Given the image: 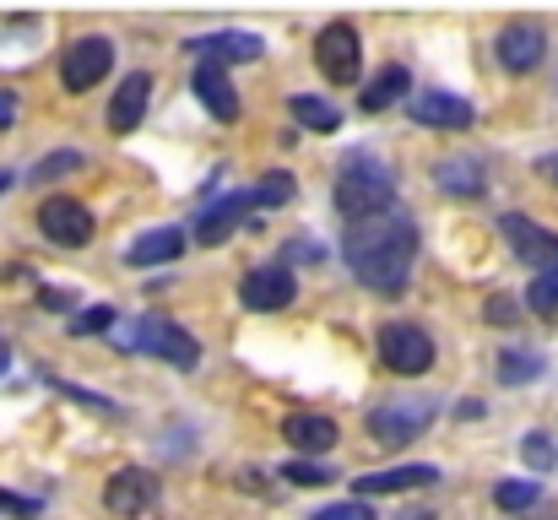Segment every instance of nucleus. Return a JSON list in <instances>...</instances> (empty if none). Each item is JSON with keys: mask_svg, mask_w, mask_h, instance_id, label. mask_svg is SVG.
<instances>
[{"mask_svg": "<svg viewBox=\"0 0 558 520\" xmlns=\"http://www.w3.org/2000/svg\"><path fill=\"white\" fill-rule=\"evenodd\" d=\"M505 239H510V250L526 261V266H537V271H558V239L548 228H537L526 211H505Z\"/></svg>", "mask_w": 558, "mask_h": 520, "instance_id": "12", "label": "nucleus"}, {"mask_svg": "<svg viewBox=\"0 0 558 520\" xmlns=\"http://www.w3.org/2000/svg\"><path fill=\"white\" fill-rule=\"evenodd\" d=\"M0 510H11V516H38V505H33V499H16V494H0Z\"/></svg>", "mask_w": 558, "mask_h": 520, "instance_id": "34", "label": "nucleus"}, {"mask_svg": "<svg viewBox=\"0 0 558 520\" xmlns=\"http://www.w3.org/2000/svg\"><path fill=\"white\" fill-rule=\"evenodd\" d=\"M114 342H125L131 352H153V358H169L174 368H195L201 363V347L190 331H180L174 321H163V315H142L136 326H114Z\"/></svg>", "mask_w": 558, "mask_h": 520, "instance_id": "4", "label": "nucleus"}, {"mask_svg": "<svg viewBox=\"0 0 558 520\" xmlns=\"http://www.w3.org/2000/svg\"><path fill=\"white\" fill-rule=\"evenodd\" d=\"M44 310H71V293H54V288H44Z\"/></svg>", "mask_w": 558, "mask_h": 520, "instance_id": "36", "label": "nucleus"}, {"mask_svg": "<svg viewBox=\"0 0 558 520\" xmlns=\"http://www.w3.org/2000/svg\"><path fill=\"white\" fill-rule=\"evenodd\" d=\"M315 520H374L364 505H331V510H320Z\"/></svg>", "mask_w": 558, "mask_h": 520, "instance_id": "33", "label": "nucleus"}, {"mask_svg": "<svg viewBox=\"0 0 558 520\" xmlns=\"http://www.w3.org/2000/svg\"><path fill=\"white\" fill-rule=\"evenodd\" d=\"M147 98H153V76H147V71L125 76V82L114 87V98H109V131H114V136L142 131V120H147Z\"/></svg>", "mask_w": 558, "mask_h": 520, "instance_id": "13", "label": "nucleus"}, {"mask_svg": "<svg viewBox=\"0 0 558 520\" xmlns=\"http://www.w3.org/2000/svg\"><path fill=\"white\" fill-rule=\"evenodd\" d=\"M250 201H255V206H282V201H293V173H266V179L250 190Z\"/></svg>", "mask_w": 558, "mask_h": 520, "instance_id": "27", "label": "nucleus"}, {"mask_svg": "<svg viewBox=\"0 0 558 520\" xmlns=\"http://www.w3.org/2000/svg\"><path fill=\"white\" fill-rule=\"evenodd\" d=\"M255 201H250V190H239V195H222V201H211L201 217H195V239L201 244H222L239 222H244V211H250Z\"/></svg>", "mask_w": 558, "mask_h": 520, "instance_id": "15", "label": "nucleus"}, {"mask_svg": "<svg viewBox=\"0 0 558 520\" xmlns=\"http://www.w3.org/2000/svg\"><path fill=\"white\" fill-rule=\"evenodd\" d=\"M180 250H185V233L180 228H147L136 244H131V266H163V261H180Z\"/></svg>", "mask_w": 558, "mask_h": 520, "instance_id": "20", "label": "nucleus"}, {"mask_svg": "<svg viewBox=\"0 0 558 520\" xmlns=\"http://www.w3.org/2000/svg\"><path fill=\"white\" fill-rule=\"evenodd\" d=\"M521 456H526V467H554V445H548V434H532V439L521 445Z\"/></svg>", "mask_w": 558, "mask_h": 520, "instance_id": "32", "label": "nucleus"}, {"mask_svg": "<svg viewBox=\"0 0 558 520\" xmlns=\"http://www.w3.org/2000/svg\"><path fill=\"white\" fill-rule=\"evenodd\" d=\"M5 368H11V347L0 342V374H5Z\"/></svg>", "mask_w": 558, "mask_h": 520, "instance_id": "38", "label": "nucleus"}, {"mask_svg": "<svg viewBox=\"0 0 558 520\" xmlns=\"http://www.w3.org/2000/svg\"><path fill=\"white\" fill-rule=\"evenodd\" d=\"M494 505L499 510H532L537 505V483H499L494 488Z\"/></svg>", "mask_w": 558, "mask_h": 520, "instance_id": "28", "label": "nucleus"}, {"mask_svg": "<svg viewBox=\"0 0 558 520\" xmlns=\"http://www.w3.org/2000/svg\"><path fill=\"white\" fill-rule=\"evenodd\" d=\"M158 494H163L158 477L142 472V467H125V472H114V477L104 483V505L120 520H147L158 510Z\"/></svg>", "mask_w": 558, "mask_h": 520, "instance_id": "9", "label": "nucleus"}, {"mask_svg": "<svg viewBox=\"0 0 558 520\" xmlns=\"http://www.w3.org/2000/svg\"><path fill=\"white\" fill-rule=\"evenodd\" d=\"M293 293H299V282H293V266H282V261H266V266L244 271V282H239V299H244V310H255V315L288 310Z\"/></svg>", "mask_w": 558, "mask_h": 520, "instance_id": "7", "label": "nucleus"}, {"mask_svg": "<svg viewBox=\"0 0 558 520\" xmlns=\"http://www.w3.org/2000/svg\"><path fill=\"white\" fill-rule=\"evenodd\" d=\"M282 477H288V483H299V488H326V483H331V472H326V467H315V461H288V467H282Z\"/></svg>", "mask_w": 558, "mask_h": 520, "instance_id": "29", "label": "nucleus"}, {"mask_svg": "<svg viewBox=\"0 0 558 520\" xmlns=\"http://www.w3.org/2000/svg\"><path fill=\"white\" fill-rule=\"evenodd\" d=\"M38 228H44V239H49V244L82 250V244L93 239V211H87L82 201H71V195H54V201H44V206H38Z\"/></svg>", "mask_w": 558, "mask_h": 520, "instance_id": "11", "label": "nucleus"}, {"mask_svg": "<svg viewBox=\"0 0 558 520\" xmlns=\"http://www.w3.org/2000/svg\"><path fill=\"white\" fill-rule=\"evenodd\" d=\"M396 201V173L385 169L369 153H353L342 169H337V211L348 222H369L379 211H390Z\"/></svg>", "mask_w": 558, "mask_h": 520, "instance_id": "2", "label": "nucleus"}, {"mask_svg": "<svg viewBox=\"0 0 558 520\" xmlns=\"http://www.w3.org/2000/svg\"><path fill=\"white\" fill-rule=\"evenodd\" d=\"M379 363H385L390 374H423V368L434 363L428 331L412 326V321H390V326H379Z\"/></svg>", "mask_w": 558, "mask_h": 520, "instance_id": "5", "label": "nucleus"}, {"mask_svg": "<svg viewBox=\"0 0 558 520\" xmlns=\"http://www.w3.org/2000/svg\"><path fill=\"white\" fill-rule=\"evenodd\" d=\"M543 374V352H526V347H505L499 352V379L505 385H526Z\"/></svg>", "mask_w": 558, "mask_h": 520, "instance_id": "23", "label": "nucleus"}, {"mask_svg": "<svg viewBox=\"0 0 558 520\" xmlns=\"http://www.w3.org/2000/svg\"><path fill=\"white\" fill-rule=\"evenodd\" d=\"M439 483V467H390V472H369V477H353L359 499H385V494H407V488H428Z\"/></svg>", "mask_w": 558, "mask_h": 520, "instance_id": "18", "label": "nucleus"}, {"mask_svg": "<svg viewBox=\"0 0 558 520\" xmlns=\"http://www.w3.org/2000/svg\"><path fill=\"white\" fill-rule=\"evenodd\" d=\"M114 71V44L109 38H76L65 55H60V82H65V93H87V87H98L104 76Z\"/></svg>", "mask_w": 558, "mask_h": 520, "instance_id": "6", "label": "nucleus"}, {"mask_svg": "<svg viewBox=\"0 0 558 520\" xmlns=\"http://www.w3.org/2000/svg\"><path fill=\"white\" fill-rule=\"evenodd\" d=\"M195 49H201V60H206V65L260 60V55H266V44H260L255 33H206V38H195Z\"/></svg>", "mask_w": 558, "mask_h": 520, "instance_id": "19", "label": "nucleus"}, {"mask_svg": "<svg viewBox=\"0 0 558 520\" xmlns=\"http://www.w3.org/2000/svg\"><path fill=\"white\" fill-rule=\"evenodd\" d=\"M483 321H488V326H515V321H521V310H515V299H488Z\"/></svg>", "mask_w": 558, "mask_h": 520, "instance_id": "31", "label": "nucleus"}, {"mask_svg": "<svg viewBox=\"0 0 558 520\" xmlns=\"http://www.w3.org/2000/svg\"><path fill=\"white\" fill-rule=\"evenodd\" d=\"M342 255H348V271L364 288L401 293L407 277H412V261H417V222L407 211H396V206L369 217V222H348Z\"/></svg>", "mask_w": 558, "mask_h": 520, "instance_id": "1", "label": "nucleus"}, {"mask_svg": "<svg viewBox=\"0 0 558 520\" xmlns=\"http://www.w3.org/2000/svg\"><path fill=\"white\" fill-rule=\"evenodd\" d=\"M526 304H532V315L554 321V315H558V271H537V277H532V288H526Z\"/></svg>", "mask_w": 558, "mask_h": 520, "instance_id": "25", "label": "nucleus"}, {"mask_svg": "<svg viewBox=\"0 0 558 520\" xmlns=\"http://www.w3.org/2000/svg\"><path fill=\"white\" fill-rule=\"evenodd\" d=\"M401 520H434V516H401Z\"/></svg>", "mask_w": 558, "mask_h": 520, "instance_id": "40", "label": "nucleus"}, {"mask_svg": "<svg viewBox=\"0 0 558 520\" xmlns=\"http://www.w3.org/2000/svg\"><path fill=\"white\" fill-rule=\"evenodd\" d=\"M82 169V153L76 147H60V153H49V158H38L27 179H38V184H49V179H65V173Z\"/></svg>", "mask_w": 558, "mask_h": 520, "instance_id": "26", "label": "nucleus"}, {"mask_svg": "<svg viewBox=\"0 0 558 520\" xmlns=\"http://www.w3.org/2000/svg\"><path fill=\"white\" fill-rule=\"evenodd\" d=\"M407 87H412L407 65H385L369 87H364V114H385L390 104H401V98H407Z\"/></svg>", "mask_w": 558, "mask_h": 520, "instance_id": "22", "label": "nucleus"}, {"mask_svg": "<svg viewBox=\"0 0 558 520\" xmlns=\"http://www.w3.org/2000/svg\"><path fill=\"white\" fill-rule=\"evenodd\" d=\"M11 114H16V98H11V93H0V125H11Z\"/></svg>", "mask_w": 558, "mask_h": 520, "instance_id": "37", "label": "nucleus"}, {"mask_svg": "<svg viewBox=\"0 0 558 520\" xmlns=\"http://www.w3.org/2000/svg\"><path fill=\"white\" fill-rule=\"evenodd\" d=\"M282 434H288V445H293L299 456H326L342 428H337L331 418H320V412H293V418L282 423Z\"/></svg>", "mask_w": 558, "mask_h": 520, "instance_id": "17", "label": "nucleus"}, {"mask_svg": "<svg viewBox=\"0 0 558 520\" xmlns=\"http://www.w3.org/2000/svg\"><path fill=\"white\" fill-rule=\"evenodd\" d=\"M195 98L206 104L211 120H222V125L239 120V93H233V82L222 76V65H206V60H201V71H195Z\"/></svg>", "mask_w": 558, "mask_h": 520, "instance_id": "16", "label": "nucleus"}, {"mask_svg": "<svg viewBox=\"0 0 558 520\" xmlns=\"http://www.w3.org/2000/svg\"><path fill=\"white\" fill-rule=\"evenodd\" d=\"M109 326H114V310H109V304H93V310H82V315L71 321L76 337H93V331H109Z\"/></svg>", "mask_w": 558, "mask_h": 520, "instance_id": "30", "label": "nucleus"}, {"mask_svg": "<svg viewBox=\"0 0 558 520\" xmlns=\"http://www.w3.org/2000/svg\"><path fill=\"white\" fill-rule=\"evenodd\" d=\"M543 55H548L543 27L515 22V27H505V33H499V60H505V71H537V65H543Z\"/></svg>", "mask_w": 558, "mask_h": 520, "instance_id": "14", "label": "nucleus"}, {"mask_svg": "<svg viewBox=\"0 0 558 520\" xmlns=\"http://www.w3.org/2000/svg\"><path fill=\"white\" fill-rule=\"evenodd\" d=\"M407 114H412L417 125H428V131H466V125H472V104L456 98V93H445V87H417V93H407Z\"/></svg>", "mask_w": 558, "mask_h": 520, "instance_id": "10", "label": "nucleus"}, {"mask_svg": "<svg viewBox=\"0 0 558 520\" xmlns=\"http://www.w3.org/2000/svg\"><path fill=\"white\" fill-rule=\"evenodd\" d=\"M434 184H439L445 195H483V190H488L477 158H445V164L434 169Z\"/></svg>", "mask_w": 558, "mask_h": 520, "instance_id": "21", "label": "nucleus"}, {"mask_svg": "<svg viewBox=\"0 0 558 520\" xmlns=\"http://www.w3.org/2000/svg\"><path fill=\"white\" fill-rule=\"evenodd\" d=\"M0 190H11V173H0Z\"/></svg>", "mask_w": 558, "mask_h": 520, "instance_id": "39", "label": "nucleus"}, {"mask_svg": "<svg viewBox=\"0 0 558 520\" xmlns=\"http://www.w3.org/2000/svg\"><path fill=\"white\" fill-rule=\"evenodd\" d=\"M293 120H299L304 131H342V114H337L331 104L310 98V93H299V98H293Z\"/></svg>", "mask_w": 558, "mask_h": 520, "instance_id": "24", "label": "nucleus"}, {"mask_svg": "<svg viewBox=\"0 0 558 520\" xmlns=\"http://www.w3.org/2000/svg\"><path fill=\"white\" fill-rule=\"evenodd\" d=\"M537 173H543L548 184H558V153H548V158H537Z\"/></svg>", "mask_w": 558, "mask_h": 520, "instance_id": "35", "label": "nucleus"}, {"mask_svg": "<svg viewBox=\"0 0 558 520\" xmlns=\"http://www.w3.org/2000/svg\"><path fill=\"white\" fill-rule=\"evenodd\" d=\"M434 412H439V401L428 396V390H407V396H390V401H379L369 412V434L379 445H390V450H401V445H412L428 423H434Z\"/></svg>", "mask_w": 558, "mask_h": 520, "instance_id": "3", "label": "nucleus"}, {"mask_svg": "<svg viewBox=\"0 0 558 520\" xmlns=\"http://www.w3.org/2000/svg\"><path fill=\"white\" fill-rule=\"evenodd\" d=\"M315 65L326 82H359V65H364V44L353 33V22H331L320 38H315Z\"/></svg>", "mask_w": 558, "mask_h": 520, "instance_id": "8", "label": "nucleus"}]
</instances>
